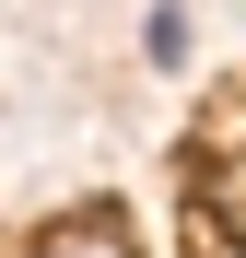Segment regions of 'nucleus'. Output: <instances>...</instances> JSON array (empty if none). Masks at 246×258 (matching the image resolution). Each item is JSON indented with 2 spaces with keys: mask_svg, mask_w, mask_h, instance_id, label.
<instances>
[{
  "mask_svg": "<svg viewBox=\"0 0 246 258\" xmlns=\"http://www.w3.org/2000/svg\"><path fill=\"white\" fill-rule=\"evenodd\" d=\"M24 258H141V235L117 223V211H59V223L35 235Z\"/></svg>",
  "mask_w": 246,
  "mask_h": 258,
  "instance_id": "nucleus-1",
  "label": "nucleus"
}]
</instances>
